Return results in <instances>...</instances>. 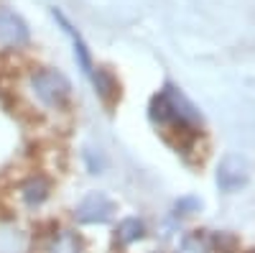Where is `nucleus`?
<instances>
[{
    "label": "nucleus",
    "mask_w": 255,
    "mask_h": 253,
    "mask_svg": "<svg viewBox=\"0 0 255 253\" xmlns=\"http://www.w3.org/2000/svg\"><path fill=\"white\" fill-rule=\"evenodd\" d=\"M51 15L56 18V23L64 28V33H69V38H72V44H74V59H77V64H79V69L84 72V74H92V69H95V64H92V51H90V46H87V41L82 38V33L69 23V18L64 15L59 8H51Z\"/></svg>",
    "instance_id": "obj_6"
},
{
    "label": "nucleus",
    "mask_w": 255,
    "mask_h": 253,
    "mask_svg": "<svg viewBox=\"0 0 255 253\" xmlns=\"http://www.w3.org/2000/svg\"><path fill=\"white\" fill-rule=\"evenodd\" d=\"M31 90H33L36 100L44 105V108L59 110L72 97V82L64 77L59 69L41 67V69H36L31 74Z\"/></svg>",
    "instance_id": "obj_2"
},
{
    "label": "nucleus",
    "mask_w": 255,
    "mask_h": 253,
    "mask_svg": "<svg viewBox=\"0 0 255 253\" xmlns=\"http://www.w3.org/2000/svg\"><path fill=\"white\" fill-rule=\"evenodd\" d=\"M250 179V169L248 161L238 154H227L220 166H217V184L222 192H238L240 187H245Z\"/></svg>",
    "instance_id": "obj_5"
},
{
    "label": "nucleus",
    "mask_w": 255,
    "mask_h": 253,
    "mask_svg": "<svg viewBox=\"0 0 255 253\" xmlns=\"http://www.w3.org/2000/svg\"><path fill=\"white\" fill-rule=\"evenodd\" d=\"M92 82H95V90H97V95L105 100V102H113L115 97H118V79L108 72V69H92Z\"/></svg>",
    "instance_id": "obj_8"
},
{
    "label": "nucleus",
    "mask_w": 255,
    "mask_h": 253,
    "mask_svg": "<svg viewBox=\"0 0 255 253\" xmlns=\"http://www.w3.org/2000/svg\"><path fill=\"white\" fill-rule=\"evenodd\" d=\"M31 44V28L13 8L0 5V46L8 51L26 49Z\"/></svg>",
    "instance_id": "obj_3"
},
{
    "label": "nucleus",
    "mask_w": 255,
    "mask_h": 253,
    "mask_svg": "<svg viewBox=\"0 0 255 253\" xmlns=\"http://www.w3.org/2000/svg\"><path fill=\"white\" fill-rule=\"evenodd\" d=\"M113 215H115V202L105 192H90L74 210V218L79 225H102Z\"/></svg>",
    "instance_id": "obj_4"
},
{
    "label": "nucleus",
    "mask_w": 255,
    "mask_h": 253,
    "mask_svg": "<svg viewBox=\"0 0 255 253\" xmlns=\"http://www.w3.org/2000/svg\"><path fill=\"white\" fill-rule=\"evenodd\" d=\"M176 253H209V243H207V238L202 233H191V236H186L179 243Z\"/></svg>",
    "instance_id": "obj_11"
},
{
    "label": "nucleus",
    "mask_w": 255,
    "mask_h": 253,
    "mask_svg": "<svg viewBox=\"0 0 255 253\" xmlns=\"http://www.w3.org/2000/svg\"><path fill=\"white\" fill-rule=\"evenodd\" d=\"M49 253H82V241L77 233H69V230H61V233L54 236Z\"/></svg>",
    "instance_id": "obj_10"
},
{
    "label": "nucleus",
    "mask_w": 255,
    "mask_h": 253,
    "mask_svg": "<svg viewBox=\"0 0 255 253\" xmlns=\"http://www.w3.org/2000/svg\"><path fill=\"white\" fill-rule=\"evenodd\" d=\"M49 195H51V184H49L46 177H41V174L26 179L23 187H20V200H23V205L31 207V210L41 207L49 200Z\"/></svg>",
    "instance_id": "obj_7"
},
{
    "label": "nucleus",
    "mask_w": 255,
    "mask_h": 253,
    "mask_svg": "<svg viewBox=\"0 0 255 253\" xmlns=\"http://www.w3.org/2000/svg\"><path fill=\"white\" fill-rule=\"evenodd\" d=\"M151 120L161 125H174L181 133L194 136L202 128V115L176 87H166L151 100Z\"/></svg>",
    "instance_id": "obj_1"
},
{
    "label": "nucleus",
    "mask_w": 255,
    "mask_h": 253,
    "mask_svg": "<svg viewBox=\"0 0 255 253\" xmlns=\"http://www.w3.org/2000/svg\"><path fill=\"white\" fill-rule=\"evenodd\" d=\"M143 233H145V225H143L138 218H128V220H123L120 228H118V243H120V246H130V243L140 241Z\"/></svg>",
    "instance_id": "obj_9"
}]
</instances>
